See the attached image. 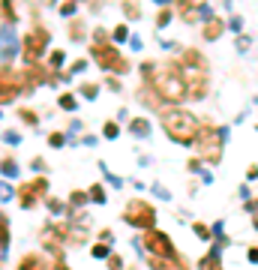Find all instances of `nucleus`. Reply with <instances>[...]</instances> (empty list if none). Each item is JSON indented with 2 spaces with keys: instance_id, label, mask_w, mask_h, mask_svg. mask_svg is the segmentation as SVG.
Wrapping results in <instances>:
<instances>
[{
  "instance_id": "obj_31",
  "label": "nucleus",
  "mask_w": 258,
  "mask_h": 270,
  "mask_svg": "<svg viewBox=\"0 0 258 270\" xmlns=\"http://www.w3.org/2000/svg\"><path fill=\"white\" fill-rule=\"evenodd\" d=\"M51 66H63V51H54L51 54Z\"/></svg>"
},
{
  "instance_id": "obj_18",
  "label": "nucleus",
  "mask_w": 258,
  "mask_h": 270,
  "mask_svg": "<svg viewBox=\"0 0 258 270\" xmlns=\"http://www.w3.org/2000/svg\"><path fill=\"white\" fill-rule=\"evenodd\" d=\"M3 21H6V24H12V21H15V9H12V3H9V0H3Z\"/></svg>"
},
{
  "instance_id": "obj_33",
  "label": "nucleus",
  "mask_w": 258,
  "mask_h": 270,
  "mask_svg": "<svg viewBox=\"0 0 258 270\" xmlns=\"http://www.w3.org/2000/svg\"><path fill=\"white\" fill-rule=\"evenodd\" d=\"M60 12H63V15H72V12H75V3H63Z\"/></svg>"
},
{
  "instance_id": "obj_41",
  "label": "nucleus",
  "mask_w": 258,
  "mask_h": 270,
  "mask_svg": "<svg viewBox=\"0 0 258 270\" xmlns=\"http://www.w3.org/2000/svg\"><path fill=\"white\" fill-rule=\"evenodd\" d=\"M129 45H132V51H138V48H141V39H138V36H132V39H129Z\"/></svg>"
},
{
  "instance_id": "obj_21",
  "label": "nucleus",
  "mask_w": 258,
  "mask_h": 270,
  "mask_svg": "<svg viewBox=\"0 0 258 270\" xmlns=\"http://www.w3.org/2000/svg\"><path fill=\"white\" fill-rule=\"evenodd\" d=\"M3 174H6V177H15V174H18V165H15L12 159H3Z\"/></svg>"
},
{
  "instance_id": "obj_40",
  "label": "nucleus",
  "mask_w": 258,
  "mask_h": 270,
  "mask_svg": "<svg viewBox=\"0 0 258 270\" xmlns=\"http://www.w3.org/2000/svg\"><path fill=\"white\" fill-rule=\"evenodd\" d=\"M108 264H111V270H120V258H117V255H111V258H108Z\"/></svg>"
},
{
  "instance_id": "obj_22",
  "label": "nucleus",
  "mask_w": 258,
  "mask_h": 270,
  "mask_svg": "<svg viewBox=\"0 0 258 270\" xmlns=\"http://www.w3.org/2000/svg\"><path fill=\"white\" fill-rule=\"evenodd\" d=\"M168 24H171V12H168V9H162V12H159V18H156V27H168Z\"/></svg>"
},
{
  "instance_id": "obj_2",
  "label": "nucleus",
  "mask_w": 258,
  "mask_h": 270,
  "mask_svg": "<svg viewBox=\"0 0 258 270\" xmlns=\"http://www.w3.org/2000/svg\"><path fill=\"white\" fill-rule=\"evenodd\" d=\"M153 87H156V93H159V99H168V102H180L183 96H189L186 93V81H183V72H180V66H159L156 72H153Z\"/></svg>"
},
{
  "instance_id": "obj_38",
  "label": "nucleus",
  "mask_w": 258,
  "mask_h": 270,
  "mask_svg": "<svg viewBox=\"0 0 258 270\" xmlns=\"http://www.w3.org/2000/svg\"><path fill=\"white\" fill-rule=\"evenodd\" d=\"M81 69H87V63H84V60H75V63H72V72H81Z\"/></svg>"
},
{
  "instance_id": "obj_42",
  "label": "nucleus",
  "mask_w": 258,
  "mask_h": 270,
  "mask_svg": "<svg viewBox=\"0 0 258 270\" xmlns=\"http://www.w3.org/2000/svg\"><path fill=\"white\" fill-rule=\"evenodd\" d=\"M246 177H249V180H255V177H258V168H255V165H249V171H246Z\"/></svg>"
},
{
  "instance_id": "obj_28",
  "label": "nucleus",
  "mask_w": 258,
  "mask_h": 270,
  "mask_svg": "<svg viewBox=\"0 0 258 270\" xmlns=\"http://www.w3.org/2000/svg\"><path fill=\"white\" fill-rule=\"evenodd\" d=\"M123 12H126L129 18H138V6H135V3H123Z\"/></svg>"
},
{
  "instance_id": "obj_32",
  "label": "nucleus",
  "mask_w": 258,
  "mask_h": 270,
  "mask_svg": "<svg viewBox=\"0 0 258 270\" xmlns=\"http://www.w3.org/2000/svg\"><path fill=\"white\" fill-rule=\"evenodd\" d=\"M21 120H24V123H36V114H33V111H27V108H24V111H21Z\"/></svg>"
},
{
  "instance_id": "obj_1",
  "label": "nucleus",
  "mask_w": 258,
  "mask_h": 270,
  "mask_svg": "<svg viewBox=\"0 0 258 270\" xmlns=\"http://www.w3.org/2000/svg\"><path fill=\"white\" fill-rule=\"evenodd\" d=\"M162 126H165V132L174 144H195V138L201 132L198 117L192 111H183V108H168L162 114Z\"/></svg>"
},
{
  "instance_id": "obj_5",
  "label": "nucleus",
  "mask_w": 258,
  "mask_h": 270,
  "mask_svg": "<svg viewBox=\"0 0 258 270\" xmlns=\"http://www.w3.org/2000/svg\"><path fill=\"white\" fill-rule=\"evenodd\" d=\"M222 138H225L222 129H216V126H201V132H198V138H195L198 159L216 165V162L222 159Z\"/></svg>"
},
{
  "instance_id": "obj_13",
  "label": "nucleus",
  "mask_w": 258,
  "mask_h": 270,
  "mask_svg": "<svg viewBox=\"0 0 258 270\" xmlns=\"http://www.w3.org/2000/svg\"><path fill=\"white\" fill-rule=\"evenodd\" d=\"M18 270H48V264L39 255H24V261L18 264Z\"/></svg>"
},
{
  "instance_id": "obj_12",
  "label": "nucleus",
  "mask_w": 258,
  "mask_h": 270,
  "mask_svg": "<svg viewBox=\"0 0 258 270\" xmlns=\"http://www.w3.org/2000/svg\"><path fill=\"white\" fill-rule=\"evenodd\" d=\"M222 30H225V24H222L219 18H210V21H207V27H204V39H210V42H213V39H219V36H222Z\"/></svg>"
},
{
  "instance_id": "obj_11",
  "label": "nucleus",
  "mask_w": 258,
  "mask_h": 270,
  "mask_svg": "<svg viewBox=\"0 0 258 270\" xmlns=\"http://www.w3.org/2000/svg\"><path fill=\"white\" fill-rule=\"evenodd\" d=\"M15 33H12V24H3V60H9L15 54Z\"/></svg>"
},
{
  "instance_id": "obj_9",
  "label": "nucleus",
  "mask_w": 258,
  "mask_h": 270,
  "mask_svg": "<svg viewBox=\"0 0 258 270\" xmlns=\"http://www.w3.org/2000/svg\"><path fill=\"white\" fill-rule=\"evenodd\" d=\"M45 189H48L45 177H36V180L24 183V186L18 189V201H21V207H33V204H36V201L45 195Z\"/></svg>"
},
{
  "instance_id": "obj_27",
  "label": "nucleus",
  "mask_w": 258,
  "mask_h": 270,
  "mask_svg": "<svg viewBox=\"0 0 258 270\" xmlns=\"http://www.w3.org/2000/svg\"><path fill=\"white\" fill-rule=\"evenodd\" d=\"M93 258H108V246H105V243L93 246Z\"/></svg>"
},
{
  "instance_id": "obj_25",
  "label": "nucleus",
  "mask_w": 258,
  "mask_h": 270,
  "mask_svg": "<svg viewBox=\"0 0 258 270\" xmlns=\"http://www.w3.org/2000/svg\"><path fill=\"white\" fill-rule=\"evenodd\" d=\"M96 90H99L96 84H84V87H81V93H84L87 99H96Z\"/></svg>"
},
{
  "instance_id": "obj_6",
  "label": "nucleus",
  "mask_w": 258,
  "mask_h": 270,
  "mask_svg": "<svg viewBox=\"0 0 258 270\" xmlns=\"http://www.w3.org/2000/svg\"><path fill=\"white\" fill-rule=\"evenodd\" d=\"M123 219H126L132 228H144V231H150V228H153V222H156V210H153V204H147V201L135 198V201H129V204H126Z\"/></svg>"
},
{
  "instance_id": "obj_34",
  "label": "nucleus",
  "mask_w": 258,
  "mask_h": 270,
  "mask_svg": "<svg viewBox=\"0 0 258 270\" xmlns=\"http://www.w3.org/2000/svg\"><path fill=\"white\" fill-rule=\"evenodd\" d=\"M228 27H231V30H240V27H243V18H231Z\"/></svg>"
},
{
  "instance_id": "obj_15",
  "label": "nucleus",
  "mask_w": 258,
  "mask_h": 270,
  "mask_svg": "<svg viewBox=\"0 0 258 270\" xmlns=\"http://www.w3.org/2000/svg\"><path fill=\"white\" fill-rule=\"evenodd\" d=\"M0 243H3V261L9 258V222L0 219Z\"/></svg>"
},
{
  "instance_id": "obj_43",
  "label": "nucleus",
  "mask_w": 258,
  "mask_h": 270,
  "mask_svg": "<svg viewBox=\"0 0 258 270\" xmlns=\"http://www.w3.org/2000/svg\"><path fill=\"white\" fill-rule=\"evenodd\" d=\"M156 3H168V0H156Z\"/></svg>"
},
{
  "instance_id": "obj_36",
  "label": "nucleus",
  "mask_w": 258,
  "mask_h": 270,
  "mask_svg": "<svg viewBox=\"0 0 258 270\" xmlns=\"http://www.w3.org/2000/svg\"><path fill=\"white\" fill-rule=\"evenodd\" d=\"M246 258H249V261H252V264H258V249H255V246H252V249H249V252H246Z\"/></svg>"
},
{
  "instance_id": "obj_8",
  "label": "nucleus",
  "mask_w": 258,
  "mask_h": 270,
  "mask_svg": "<svg viewBox=\"0 0 258 270\" xmlns=\"http://www.w3.org/2000/svg\"><path fill=\"white\" fill-rule=\"evenodd\" d=\"M45 42H48V33H45L42 27H36V30H30V33H27L24 48H21V54H24V63H27V66H36V60L45 54Z\"/></svg>"
},
{
  "instance_id": "obj_35",
  "label": "nucleus",
  "mask_w": 258,
  "mask_h": 270,
  "mask_svg": "<svg viewBox=\"0 0 258 270\" xmlns=\"http://www.w3.org/2000/svg\"><path fill=\"white\" fill-rule=\"evenodd\" d=\"M3 138H6V141H9V144H18V141H21V138H18V132H6V135H3Z\"/></svg>"
},
{
  "instance_id": "obj_39",
  "label": "nucleus",
  "mask_w": 258,
  "mask_h": 270,
  "mask_svg": "<svg viewBox=\"0 0 258 270\" xmlns=\"http://www.w3.org/2000/svg\"><path fill=\"white\" fill-rule=\"evenodd\" d=\"M153 192H156L159 198H171V195H168V189H162V186H153Z\"/></svg>"
},
{
  "instance_id": "obj_19",
  "label": "nucleus",
  "mask_w": 258,
  "mask_h": 270,
  "mask_svg": "<svg viewBox=\"0 0 258 270\" xmlns=\"http://www.w3.org/2000/svg\"><path fill=\"white\" fill-rule=\"evenodd\" d=\"M75 105H78V102H75V96H69V93H63V96H60V108H66V111H72Z\"/></svg>"
},
{
  "instance_id": "obj_3",
  "label": "nucleus",
  "mask_w": 258,
  "mask_h": 270,
  "mask_svg": "<svg viewBox=\"0 0 258 270\" xmlns=\"http://www.w3.org/2000/svg\"><path fill=\"white\" fill-rule=\"evenodd\" d=\"M180 72H183V81H186V93H189V99H204V93H207L204 60H201L195 51H186V54H183V63H180Z\"/></svg>"
},
{
  "instance_id": "obj_16",
  "label": "nucleus",
  "mask_w": 258,
  "mask_h": 270,
  "mask_svg": "<svg viewBox=\"0 0 258 270\" xmlns=\"http://www.w3.org/2000/svg\"><path fill=\"white\" fill-rule=\"evenodd\" d=\"M129 129H132L135 135H147V132H150V123H147V120H132Z\"/></svg>"
},
{
  "instance_id": "obj_20",
  "label": "nucleus",
  "mask_w": 258,
  "mask_h": 270,
  "mask_svg": "<svg viewBox=\"0 0 258 270\" xmlns=\"http://www.w3.org/2000/svg\"><path fill=\"white\" fill-rule=\"evenodd\" d=\"M48 144H51V147H63V144H66L63 132H51V135H48Z\"/></svg>"
},
{
  "instance_id": "obj_7",
  "label": "nucleus",
  "mask_w": 258,
  "mask_h": 270,
  "mask_svg": "<svg viewBox=\"0 0 258 270\" xmlns=\"http://www.w3.org/2000/svg\"><path fill=\"white\" fill-rule=\"evenodd\" d=\"M141 246L150 252V255H156V258H177V249L171 246V240H168V234H162V231H147L144 237H141Z\"/></svg>"
},
{
  "instance_id": "obj_4",
  "label": "nucleus",
  "mask_w": 258,
  "mask_h": 270,
  "mask_svg": "<svg viewBox=\"0 0 258 270\" xmlns=\"http://www.w3.org/2000/svg\"><path fill=\"white\" fill-rule=\"evenodd\" d=\"M93 57H96V63H99L102 69H111V72H117V75L129 72L126 57H123L114 45L105 42V30H96V36H93Z\"/></svg>"
},
{
  "instance_id": "obj_14",
  "label": "nucleus",
  "mask_w": 258,
  "mask_h": 270,
  "mask_svg": "<svg viewBox=\"0 0 258 270\" xmlns=\"http://www.w3.org/2000/svg\"><path fill=\"white\" fill-rule=\"evenodd\" d=\"M201 270H222V261H219V252H216V249L201 258Z\"/></svg>"
},
{
  "instance_id": "obj_23",
  "label": "nucleus",
  "mask_w": 258,
  "mask_h": 270,
  "mask_svg": "<svg viewBox=\"0 0 258 270\" xmlns=\"http://www.w3.org/2000/svg\"><path fill=\"white\" fill-rule=\"evenodd\" d=\"M90 198H93L96 204H102V201H105V192H102V186H90Z\"/></svg>"
},
{
  "instance_id": "obj_37",
  "label": "nucleus",
  "mask_w": 258,
  "mask_h": 270,
  "mask_svg": "<svg viewBox=\"0 0 258 270\" xmlns=\"http://www.w3.org/2000/svg\"><path fill=\"white\" fill-rule=\"evenodd\" d=\"M237 48H240V51H246V48H249V39H246V36H240V39H237Z\"/></svg>"
},
{
  "instance_id": "obj_26",
  "label": "nucleus",
  "mask_w": 258,
  "mask_h": 270,
  "mask_svg": "<svg viewBox=\"0 0 258 270\" xmlns=\"http://www.w3.org/2000/svg\"><path fill=\"white\" fill-rule=\"evenodd\" d=\"M102 132H105V138H117V132H120V129H117V123H105V129H102Z\"/></svg>"
},
{
  "instance_id": "obj_44",
  "label": "nucleus",
  "mask_w": 258,
  "mask_h": 270,
  "mask_svg": "<svg viewBox=\"0 0 258 270\" xmlns=\"http://www.w3.org/2000/svg\"><path fill=\"white\" fill-rule=\"evenodd\" d=\"M255 228H258V216H255Z\"/></svg>"
},
{
  "instance_id": "obj_10",
  "label": "nucleus",
  "mask_w": 258,
  "mask_h": 270,
  "mask_svg": "<svg viewBox=\"0 0 258 270\" xmlns=\"http://www.w3.org/2000/svg\"><path fill=\"white\" fill-rule=\"evenodd\" d=\"M150 270H186V264L180 261V255L177 258H156V255H150Z\"/></svg>"
},
{
  "instance_id": "obj_30",
  "label": "nucleus",
  "mask_w": 258,
  "mask_h": 270,
  "mask_svg": "<svg viewBox=\"0 0 258 270\" xmlns=\"http://www.w3.org/2000/svg\"><path fill=\"white\" fill-rule=\"evenodd\" d=\"M48 210H51V213H60V210H63V201H57V198H48Z\"/></svg>"
},
{
  "instance_id": "obj_17",
  "label": "nucleus",
  "mask_w": 258,
  "mask_h": 270,
  "mask_svg": "<svg viewBox=\"0 0 258 270\" xmlns=\"http://www.w3.org/2000/svg\"><path fill=\"white\" fill-rule=\"evenodd\" d=\"M192 231L198 234V240H210V228H207L204 222H195V225H192Z\"/></svg>"
},
{
  "instance_id": "obj_29",
  "label": "nucleus",
  "mask_w": 258,
  "mask_h": 270,
  "mask_svg": "<svg viewBox=\"0 0 258 270\" xmlns=\"http://www.w3.org/2000/svg\"><path fill=\"white\" fill-rule=\"evenodd\" d=\"M87 198H90V195H84V192H72V198H69V201H72V204L78 207V204H84Z\"/></svg>"
},
{
  "instance_id": "obj_24",
  "label": "nucleus",
  "mask_w": 258,
  "mask_h": 270,
  "mask_svg": "<svg viewBox=\"0 0 258 270\" xmlns=\"http://www.w3.org/2000/svg\"><path fill=\"white\" fill-rule=\"evenodd\" d=\"M123 39H129V30H126V27L120 24V27L114 30V42H123Z\"/></svg>"
}]
</instances>
